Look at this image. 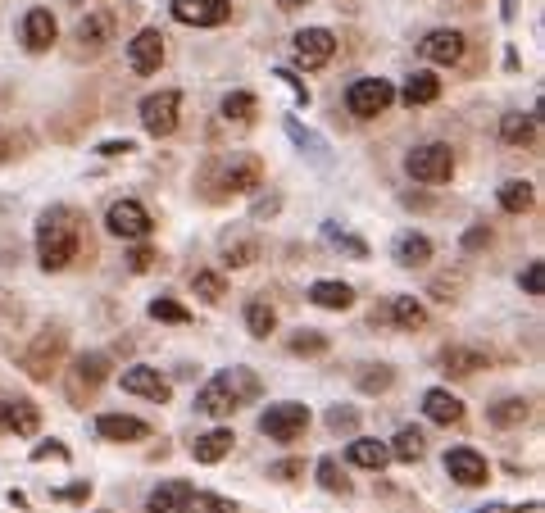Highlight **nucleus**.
<instances>
[{
  "label": "nucleus",
  "mask_w": 545,
  "mask_h": 513,
  "mask_svg": "<svg viewBox=\"0 0 545 513\" xmlns=\"http://www.w3.org/2000/svg\"><path fill=\"white\" fill-rule=\"evenodd\" d=\"M500 141H505V146H532L536 114H505V119H500Z\"/></svg>",
  "instance_id": "31"
},
{
  "label": "nucleus",
  "mask_w": 545,
  "mask_h": 513,
  "mask_svg": "<svg viewBox=\"0 0 545 513\" xmlns=\"http://www.w3.org/2000/svg\"><path fill=\"white\" fill-rule=\"evenodd\" d=\"M255 114H259V100L250 91H228L223 96V119L228 123H255Z\"/></svg>",
  "instance_id": "35"
},
{
  "label": "nucleus",
  "mask_w": 545,
  "mask_h": 513,
  "mask_svg": "<svg viewBox=\"0 0 545 513\" xmlns=\"http://www.w3.org/2000/svg\"><path fill=\"white\" fill-rule=\"evenodd\" d=\"M73 5H82V0H73Z\"/></svg>",
  "instance_id": "56"
},
{
  "label": "nucleus",
  "mask_w": 545,
  "mask_h": 513,
  "mask_svg": "<svg viewBox=\"0 0 545 513\" xmlns=\"http://www.w3.org/2000/svg\"><path fill=\"white\" fill-rule=\"evenodd\" d=\"M14 155V146H10V137H5V132H0V164H5V159Z\"/></svg>",
  "instance_id": "53"
},
{
  "label": "nucleus",
  "mask_w": 545,
  "mask_h": 513,
  "mask_svg": "<svg viewBox=\"0 0 545 513\" xmlns=\"http://www.w3.org/2000/svg\"><path fill=\"white\" fill-rule=\"evenodd\" d=\"M187 495H191L187 482H164V486H155V491L146 495V513H182Z\"/></svg>",
  "instance_id": "26"
},
{
  "label": "nucleus",
  "mask_w": 545,
  "mask_h": 513,
  "mask_svg": "<svg viewBox=\"0 0 545 513\" xmlns=\"http://www.w3.org/2000/svg\"><path fill=\"white\" fill-rule=\"evenodd\" d=\"M128 64L141 78L159 73V64H164V37H159V28H141L137 37L128 41Z\"/></svg>",
  "instance_id": "15"
},
{
  "label": "nucleus",
  "mask_w": 545,
  "mask_h": 513,
  "mask_svg": "<svg viewBox=\"0 0 545 513\" xmlns=\"http://www.w3.org/2000/svg\"><path fill=\"white\" fill-rule=\"evenodd\" d=\"M232 445H237V436H232V427H214V432L196 436V445H191V454H196V464H223Z\"/></svg>",
  "instance_id": "21"
},
{
  "label": "nucleus",
  "mask_w": 545,
  "mask_h": 513,
  "mask_svg": "<svg viewBox=\"0 0 545 513\" xmlns=\"http://www.w3.org/2000/svg\"><path fill=\"white\" fill-rule=\"evenodd\" d=\"M259 178H264V164H259L255 155H228L223 164H218V191H228V196L255 191Z\"/></svg>",
  "instance_id": "10"
},
{
  "label": "nucleus",
  "mask_w": 545,
  "mask_h": 513,
  "mask_svg": "<svg viewBox=\"0 0 545 513\" xmlns=\"http://www.w3.org/2000/svg\"><path fill=\"white\" fill-rule=\"evenodd\" d=\"M387 450H391V459H400V464H418L423 450H427V436L418 432V427H400L396 441H391Z\"/></svg>",
  "instance_id": "32"
},
{
  "label": "nucleus",
  "mask_w": 545,
  "mask_h": 513,
  "mask_svg": "<svg viewBox=\"0 0 545 513\" xmlns=\"http://www.w3.org/2000/svg\"><path fill=\"white\" fill-rule=\"evenodd\" d=\"M0 427H5V405H0Z\"/></svg>",
  "instance_id": "55"
},
{
  "label": "nucleus",
  "mask_w": 545,
  "mask_h": 513,
  "mask_svg": "<svg viewBox=\"0 0 545 513\" xmlns=\"http://www.w3.org/2000/svg\"><path fill=\"white\" fill-rule=\"evenodd\" d=\"M427 259H432V241H427L423 232H405V237H396V264L400 268H423Z\"/></svg>",
  "instance_id": "27"
},
{
  "label": "nucleus",
  "mask_w": 545,
  "mask_h": 513,
  "mask_svg": "<svg viewBox=\"0 0 545 513\" xmlns=\"http://www.w3.org/2000/svg\"><path fill=\"white\" fill-rule=\"evenodd\" d=\"M255 214H259V218H264V214H278V200H259Z\"/></svg>",
  "instance_id": "52"
},
{
  "label": "nucleus",
  "mask_w": 545,
  "mask_h": 513,
  "mask_svg": "<svg viewBox=\"0 0 545 513\" xmlns=\"http://www.w3.org/2000/svg\"><path fill=\"white\" fill-rule=\"evenodd\" d=\"M5 427L19 436H37V427H41L37 405H32V400H10V405H5Z\"/></svg>",
  "instance_id": "33"
},
{
  "label": "nucleus",
  "mask_w": 545,
  "mask_h": 513,
  "mask_svg": "<svg viewBox=\"0 0 545 513\" xmlns=\"http://www.w3.org/2000/svg\"><path fill=\"white\" fill-rule=\"evenodd\" d=\"M355 427H359V409H350V405H332V409H327V432L350 436Z\"/></svg>",
  "instance_id": "44"
},
{
  "label": "nucleus",
  "mask_w": 545,
  "mask_h": 513,
  "mask_svg": "<svg viewBox=\"0 0 545 513\" xmlns=\"http://www.w3.org/2000/svg\"><path fill=\"white\" fill-rule=\"evenodd\" d=\"M178 114H182L178 91H155V96L141 100V123H146L150 137H169V132L178 128Z\"/></svg>",
  "instance_id": "8"
},
{
  "label": "nucleus",
  "mask_w": 545,
  "mask_h": 513,
  "mask_svg": "<svg viewBox=\"0 0 545 513\" xmlns=\"http://www.w3.org/2000/svg\"><path fill=\"white\" fill-rule=\"evenodd\" d=\"M527 414H532V405H527L523 395H509V400H496V405L486 409V418H491V427H518V423H527Z\"/></svg>",
  "instance_id": "28"
},
{
  "label": "nucleus",
  "mask_w": 545,
  "mask_h": 513,
  "mask_svg": "<svg viewBox=\"0 0 545 513\" xmlns=\"http://www.w3.org/2000/svg\"><path fill=\"white\" fill-rule=\"evenodd\" d=\"M64 327H41L37 341L28 346V355H23V368H28L32 377H41V382H50V373H55V364L64 359Z\"/></svg>",
  "instance_id": "7"
},
{
  "label": "nucleus",
  "mask_w": 545,
  "mask_h": 513,
  "mask_svg": "<svg viewBox=\"0 0 545 513\" xmlns=\"http://www.w3.org/2000/svg\"><path fill=\"white\" fill-rule=\"evenodd\" d=\"M400 96H405L409 109H414V105H432V100L441 96V78H436V73H409Z\"/></svg>",
  "instance_id": "30"
},
{
  "label": "nucleus",
  "mask_w": 545,
  "mask_h": 513,
  "mask_svg": "<svg viewBox=\"0 0 545 513\" xmlns=\"http://www.w3.org/2000/svg\"><path fill=\"white\" fill-rule=\"evenodd\" d=\"M405 168H409V178L423 182V187H441V182L455 178V155L441 141H423V146H414L405 155Z\"/></svg>",
  "instance_id": "3"
},
{
  "label": "nucleus",
  "mask_w": 545,
  "mask_h": 513,
  "mask_svg": "<svg viewBox=\"0 0 545 513\" xmlns=\"http://www.w3.org/2000/svg\"><path fill=\"white\" fill-rule=\"evenodd\" d=\"M423 414L432 418V423H441V427L464 423V400H459V395H450L446 386H432V391L423 395Z\"/></svg>",
  "instance_id": "19"
},
{
  "label": "nucleus",
  "mask_w": 545,
  "mask_h": 513,
  "mask_svg": "<svg viewBox=\"0 0 545 513\" xmlns=\"http://www.w3.org/2000/svg\"><path fill=\"white\" fill-rule=\"evenodd\" d=\"M318 486H323V491H332V495H346L350 491V477L341 473L337 459H323V464H318Z\"/></svg>",
  "instance_id": "41"
},
{
  "label": "nucleus",
  "mask_w": 545,
  "mask_h": 513,
  "mask_svg": "<svg viewBox=\"0 0 545 513\" xmlns=\"http://www.w3.org/2000/svg\"><path fill=\"white\" fill-rule=\"evenodd\" d=\"M532 205H536L532 182H505V187H500V209H505V214H527Z\"/></svg>",
  "instance_id": "34"
},
{
  "label": "nucleus",
  "mask_w": 545,
  "mask_h": 513,
  "mask_svg": "<svg viewBox=\"0 0 545 513\" xmlns=\"http://www.w3.org/2000/svg\"><path fill=\"white\" fill-rule=\"evenodd\" d=\"M255 259H259L255 241H228V246H223V268H250Z\"/></svg>",
  "instance_id": "40"
},
{
  "label": "nucleus",
  "mask_w": 545,
  "mask_h": 513,
  "mask_svg": "<svg viewBox=\"0 0 545 513\" xmlns=\"http://www.w3.org/2000/svg\"><path fill=\"white\" fill-rule=\"evenodd\" d=\"M309 305H318V309H350L355 305V287L350 282H314L309 287Z\"/></svg>",
  "instance_id": "24"
},
{
  "label": "nucleus",
  "mask_w": 545,
  "mask_h": 513,
  "mask_svg": "<svg viewBox=\"0 0 545 513\" xmlns=\"http://www.w3.org/2000/svg\"><path fill=\"white\" fill-rule=\"evenodd\" d=\"M482 246H491V227L486 223H473L464 232V250H482Z\"/></svg>",
  "instance_id": "47"
},
{
  "label": "nucleus",
  "mask_w": 545,
  "mask_h": 513,
  "mask_svg": "<svg viewBox=\"0 0 545 513\" xmlns=\"http://www.w3.org/2000/svg\"><path fill=\"white\" fill-rule=\"evenodd\" d=\"M191 291H196V300H205V305H223V300H228V277L218 273V268H200V273L191 277Z\"/></svg>",
  "instance_id": "29"
},
{
  "label": "nucleus",
  "mask_w": 545,
  "mask_h": 513,
  "mask_svg": "<svg viewBox=\"0 0 545 513\" xmlns=\"http://www.w3.org/2000/svg\"><path fill=\"white\" fill-rule=\"evenodd\" d=\"M32 459H69V450H64V441H46L32 450Z\"/></svg>",
  "instance_id": "49"
},
{
  "label": "nucleus",
  "mask_w": 545,
  "mask_h": 513,
  "mask_svg": "<svg viewBox=\"0 0 545 513\" xmlns=\"http://www.w3.org/2000/svg\"><path fill=\"white\" fill-rule=\"evenodd\" d=\"M464 50H468V41H464V32H455V28H436L418 41V55H423L427 64H459Z\"/></svg>",
  "instance_id": "12"
},
{
  "label": "nucleus",
  "mask_w": 545,
  "mask_h": 513,
  "mask_svg": "<svg viewBox=\"0 0 545 513\" xmlns=\"http://www.w3.org/2000/svg\"><path fill=\"white\" fill-rule=\"evenodd\" d=\"M78 246H82V218L78 209L69 205H50L46 214L37 218V259L46 273H60L78 259Z\"/></svg>",
  "instance_id": "1"
},
{
  "label": "nucleus",
  "mask_w": 545,
  "mask_h": 513,
  "mask_svg": "<svg viewBox=\"0 0 545 513\" xmlns=\"http://www.w3.org/2000/svg\"><path fill=\"white\" fill-rule=\"evenodd\" d=\"M155 250H150V246H137V250H132V259H128V268H132V273H150V268H155Z\"/></svg>",
  "instance_id": "48"
},
{
  "label": "nucleus",
  "mask_w": 545,
  "mask_h": 513,
  "mask_svg": "<svg viewBox=\"0 0 545 513\" xmlns=\"http://www.w3.org/2000/svg\"><path fill=\"white\" fill-rule=\"evenodd\" d=\"M109 382V355L105 350H87V355L73 359V377H69V400L73 405H87L91 395Z\"/></svg>",
  "instance_id": "5"
},
{
  "label": "nucleus",
  "mask_w": 545,
  "mask_h": 513,
  "mask_svg": "<svg viewBox=\"0 0 545 513\" xmlns=\"http://www.w3.org/2000/svg\"><path fill=\"white\" fill-rule=\"evenodd\" d=\"M309 0H282V10H305Z\"/></svg>",
  "instance_id": "54"
},
{
  "label": "nucleus",
  "mask_w": 545,
  "mask_h": 513,
  "mask_svg": "<svg viewBox=\"0 0 545 513\" xmlns=\"http://www.w3.org/2000/svg\"><path fill=\"white\" fill-rule=\"evenodd\" d=\"M305 427H309V409L296 405V400L268 405L264 414H259V432H264L268 441H282V445H291L296 436H305Z\"/></svg>",
  "instance_id": "4"
},
{
  "label": "nucleus",
  "mask_w": 545,
  "mask_h": 513,
  "mask_svg": "<svg viewBox=\"0 0 545 513\" xmlns=\"http://www.w3.org/2000/svg\"><path fill=\"white\" fill-rule=\"evenodd\" d=\"M228 14V0H173V19L187 28H218V23H228Z\"/></svg>",
  "instance_id": "13"
},
{
  "label": "nucleus",
  "mask_w": 545,
  "mask_h": 513,
  "mask_svg": "<svg viewBox=\"0 0 545 513\" xmlns=\"http://www.w3.org/2000/svg\"><path fill=\"white\" fill-rule=\"evenodd\" d=\"M391 377H396V368H391V364H368L364 373H359V391H368V395L387 391Z\"/></svg>",
  "instance_id": "42"
},
{
  "label": "nucleus",
  "mask_w": 545,
  "mask_h": 513,
  "mask_svg": "<svg viewBox=\"0 0 545 513\" xmlns=\"http://www.w3.org/2000/svg\"><path fill=\"white\" fill-rule=\"evenodd\" d=\"M446 473L455 477L459 486H486V477H491V464H486V459L473 450V445H455V450H446Z\"/></svg>",
  "instance_id": "16"
},
{
  "label": "nucleus",
  "mask_w": 545,
  "mask_h": 513,
  "mask_svg": "<svg viewBox=\"0 0 545 513\" xmlns=\"http://www.w3.org/2000/svg\"><path fill=\"white\" fill-rule=\"evenodd\" d=\"M387 318L400 327V332H423V327H427V309H423V300H414V296H396V300H391Z\"/></svg>",
  "instance_id": "25"
},
{
  "label": "nucleus",
  "mask_w": 545,
  "mask_h": 513,
  "mask_svg": "<svg viewBox=\"0 0 545 513\" xmlns=\"http://www.w3.org/2000/svg\"><path fill=\"white\" fill-rule=\"evenodd\" d=\"M123 391H132V395H141V400H155V405H164V400L173 395V386H169V377L159 373V368L132 364V368H123Z\"/></svg>",
  "instance_id": "14"
},
{
  "label": "nucleus",
  "mask_w": 545,
  "mask_h": 513,
  "mask_svg": "<svg viewBox=\"0 0 545 513\" xmlns=\"http://www.w3.org/2000/svg\"><path fill=\"white\" fill-rule=\"evenodd\" d=\"M182 513H237V500L228 495H214V491H191Z\"/></svg>",
  "instance_id": "36"
},
{
  "label": "nucleus",
  "mask_w": 545,
  "mask_h": 513,
  "mask_svg": "<svg viewBox=\"0 0 545 513\" xmlns=\"http://www.w3.org/2000/svg\"><path fill=\"white\" fill-rule=\"evenodd\" d=\"M337 55V37L327 28H300L296 32V64L300 69H327Z\"/></svg>",
  "instance_id": "11"
},
{
  "label": "nucleus",
  "mask_w": 545,
  "mask_h": 513,
  "mask_svg": "<svg viewBox=\"0 0 545 513\" xmlns=\"http://www.w3.org/2000/svg\"><path fill=\"white\" fill-rule=\"evenodd\" d=\"M268 477H273V482H296V477H305V464H300V459H282V464L268 468Z\"/></svg>",
  "instance_id": "45"
},
{
  "label": "nucleus",
  "mask_w": 545,
  "mask_h": 513,
  "mask_svg": "<svg viewBox=\"0 0 545 513\" xmlns=\"http://www.w3.org/2000/svg\"><path fill=\"white\" fill-rule=\"evenodd\" d=\"M323 237H327V246H337V250H346V255H355V259H364L368 255V246L359 237H350V232H341L337 223H327L323 227Z\"/></svg>",
  "instance_id": "43"
},
{
  "label": "nucleus",
  "mask_w": 545,
  "mask_h": 513,
  "mask_svg": "<svg viewBox=\"0 0 545 513\" xmlns=\"http://www.w3.org/2000/svg\"><path fill=\"white\" fill-rule=\"evenodd\" d=\"M96 432L105 436V441H146L150 427L141 423V418H132V414H100Z\"/></svg>",
  "instance_id": "20"
},
{
  "label": "nucleus",
  "mask_w": 545,
  "mask_h": 513,
  "mask_svg": "<svg viewBox=\"0 0 545 513\" xmlns=\"http://www.w3.org/2000/svg\"><path fill=\"white\" fill-rule=\"evenodd\" d=\"M105 227L119 241H146L150 237V214L137 205V200H114L105 214Z\"/></svg>",
  "instance_id": "9"
},
{
  "label": "nucleus",
  "mask_w": 545,
  "mask_h": 513,
  "mask_svg": "<svg viewBox=\"0 0 545 513\" xmlns=\"http://www.w3.org/2000/svg\"><path fill=\"white\" fill-rule=\"evenodd\" d=\"M246 327L255 336H273V327H278L273 305H268V300H250V305H246Z\"/></svg>",
  "instance_id": "37"
},
{
  "label": "nucleus",
  "mask_w": 545,
  "mask_h": 513,
  "mask_svg": "<svg viewBox=\"0 0 545 513\" xmlns=\"http://www.w3.org/2000/svg\"><path fill=\"white\" fill-rule=\"evenodd\" d=\"M55 37H60V23H55V14L50 10H28L23 14V28H19V41L32 50V55H41V50L55 46Z\"/></svg>",
  "instance_id": "17"
},
{
  "label": "nucleus",
  "mask_w": 545,
  "mask_h": 513,
  "mask_svg": "<svg viewBox=\"0 0 545 513\" xmlns=\"http://www.w3.org/2000/svg\"><path fill=\"white\" fill-rule=\"evenodd\" d=\"M391 100H396V87H391L387 78H359V82H350V91H346V109L355 119H377Z\"/></svg>",
  "instance_id": "6"
},
{
  "label": "nucleus",
  "mask_w": 545,
  "mask_h": 513,
  "mask_svg": "<svg viewBox=\"0 0 545 513\" xmlns=\"http://www.w3.org/2000/svg\"><path fill=\"white\" fill-rule=\"evenodd\" d=\"M114 28H119V19L109 10H96V14H82V23H78V46L82 50H100V46H109L114 41Z\"/></svg>",
  "instance_id": "18"
},
{
  "label": "nucleus",
  "mask_w": 545,
  "mask_h": 513,
  "mask_svg": "<svg viewBox=\"0 0 545 513\" xmlns=\"http://www.w3.org/2000/svg\"><path fill=\"white\" fill-rule=\"evenodd\" d=\"M87 495H91V486H87V482H73L69 491H60V500H73V504H82V500H87Z\"/></svg>",
  "instance_id": "50"
},
{
  "label": "nucleus",
  "mask_w": 545,
  "mask_h": 513,
  "mask_svg": "<svg viewBox=\"0 0 545 513\" xmlns=\"http://www.w3.org/2000/svg\"><path fill=\"white\" fill-rule=\"evenodd\" d=\"M346 459L355 468H368V473H382V468L391 464V450L382 441H373V436H355L350 441V450H346Z\"/></svg>",
  "instance_id": "23"
},
{
  "label": "nucleus",
  "mask_w": 545,
  "mask_h": 513,
  "mask_svg": "<svg viewBox=\"0 0 545 513\" xmlns=\"http://www.w3.org/2000/svg\"><path fill=\"white\" fill-rule=\"evenodd\" d=\"M150 318H155V323L182 327V323H191V309L178 305V300H169V296H159V300H150Z\"/></svg>",
  "instance_id": "39"
},
{
  "label": "nucleus",
  "mask_w": 545,
  "mask_h": 513,
  "mask_svg": "<svg viewBox=\"0 0 545 513\" xmlns=\"http://www.w3.org/2000/svg\"><path fill=\"white\" fill-rule=\"evenodd\" d=\"M523 291H527V296H541V291H545V264H527Z\"/></svg>",
  "instance_id": "46"
},
{
  "label": "nucleus",
  "mask_w": 545,
  "mask_h": 513,
  "mask_svg": "<svg viewBox=\"0 0 545 513\" xmlns=\"http://www.w3.org/2000/svg\"><path fill=\"white\" fill-rule=\"evenodd\" d=\"M486 364H491V359H486V350H473V346H450V350H441V368H446L450 377H477Z\"/></svg>",
  "instance_id": "22"
},
{
  "label": "nucleus",
  "mask_w": 545,
  "mask_h": 513,
  "mask_svg": "<svg viewBox=\"0 0 545 513\" xmlns=\"http://www.w3.org/2000/svg\"><path fill=\"white\" fill-rule=\"evenodd\" d=\"M255 395H259V377L250 373V368H223V373H214L200 386L196 409L209 418H228V414H237L241 405H250Z\"/></svg>",
  "instance_id": "2"
},
{
  "label": "nucleus",
  "mask_w": 545,
  "mask_h": 513,
  "mask_svg": "<svg viewBox=\"0 0 545 513\" xmlns=\"http://www.w3.org/2000/svg\"><path fill=\"white\" fill-rule=\"evenodd\" d=\"M128 150H132V141H105L100 155H128Z\"/></svg>",
  "instance_id": "51"
},
{
  "label": "nucleus",
  "mask_w": 545,
  "mask_h": 513,
  "mask_svg": "<svg viewBox=\"0 0 545 513\" xmlns=\"http://www.w3.org/2000/svg\"><path fill=\"white\" fill-rule=\"evenodd\" d=\"M287 350H291V355H305V359L327 355V336H323V332H309V327H300V332H291Z\"/></svg>",
  "instance_id": "38"
}]
</instances>
